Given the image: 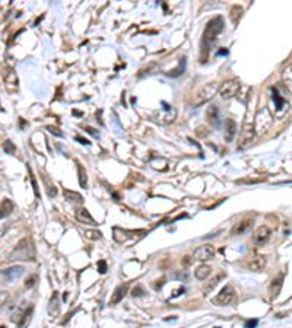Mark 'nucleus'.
<instances>
[{
	"label": "nucleus",
	"mask_w": 292,
	"mask_h": 328,
	"mask_svg": "<svg viewBox=\"0 0 292 328\" xmlns=\"http://www.w3.org/2000/svg\"><path fill=\"white\" fill-rule=\"evenodd\" d=\"M271 235H272V231L268 228V226H259L254 234H253V242L257 245V247H263L269 242L271 239Z\"/></svg>",
	"instance_id": "0eeeda50"
},
{
	"label": "nucleus",
	"mask_w": 292,
	"mask_h": 328,
	"mask_svg": "<svg viewBox=\"0 0 292 328\" xmlns=\"http://www.w3.org/2000/svg\"><path fill=\"white\" fill-rule=\"evenodd\" d=\"M186 292V289L184 288H178V289H175L174 292H173V295H171V298L174 299V298H178L180 295H183Z\"/></svg>",
	"instance_id": "c9c22d12"
},
{
	"label": "nucleus",
	"mask_w": 292,
	"mask_h": 328,
	"mask_svg": "<svg viewBox=\"0 0 292 328\" xmlns=\"http://www.w3.org/2000/svg\"><path fill=\"white\" fill-rule=\"evenodd\" d=\"M13 201L9 200V199H4L0 201V219H4L7 218L12 212H13Z\"/></svg>",
	"instance_id": "f3484780"
},
{
	"label": "nucleus",
	"mask_w": 292,
	"mask_h": 328,
	"mask_svg": "<svg viewBox=\"0 0 292 328\" xmlns=\"http://www.w3.org/2000/svg\"><path fill=\"white\" fill-rule=\"evenodd\" d=\"M22 274H23V267H22V266H13V267L4 270L3 279H4L6 283H13V282L18 280Z\"/></svg>",
	"instance_id": "1a4fd4ad"
},
{
	"label": "nucleus",
	"mask_w": 292,
	"mask_h": 328,
	"mask_svg": "<svg viewBox=\"0 0 292 328\" xmlns=\"http://www.w3.org/2000/svg\"><path fill=\"white\" fill-rule=\"evenodd\" d=\"M164 283H165V279H161V280H159V283H156L154 288H155V289H161V288L164 286Z\"/></svg>",
	"instance_id": "a19ab883"
},
{
	"label": "nucleus",
	"mask_w": 292,
	"mask_h": 328,
	"mask_svg": "<svg viewBox=\"0 0 292 328\" xmlns=\"http://www.w3.org/2000/svg\"><path fill=\"white\" fill-rule=\"evenodd\" d=\"M257 324H259L257 320H249V321L246 323V328H256L257 327Z\"/></svg>",
	"instance_id": "e433bc0d"
},
{
	"label": "nucleus",
	"mask_w": 292,
	"mask_h": 328,
	"mask_svg": "<svg viewBox=\"0 0 292 328\" xmlns=\"http://www.w3.org/2000/svg\"><path fill=\"white\" fill-rule=\"evenodd\" d=\"M35 257V247L31 238H23L9 254L10 261H29Z\"/></svg>",
	"instance_id": "f257e3e1"
},
{
	"label": "nucleus",
	"mask_w": 292,
	"mask_h": 328,
	"mask_svg": "<svg viewBox=\"0 0 292 328\" xmlns=\"http://www.w3.org/2000/svg\"><path fill=\"white\" fill-rule=\"evenodd\" d=\"M7 298H9V295H7V292H0V310L6 305V301H7Z\"/></svg>",
	"instance_id": "f704fd0d"
},
{
	"label": "nucleus",
	"mask_w": 292,
	"mask_h": 328,
	"mask_svg": "<svg viewBox=\"0 0 292 328\" xmlns=\"http://www.w3.org/2000/svg\"><path fill=\"white\" fill-rule=\"evenodd\" d=\"M222 277H224V276H222V274H221V276H218V277H215V279H212V280H211V285H209V286H208V288H206V292H209V291H212V289H214V288H215V286H216V285H218V283H219V280H221V279H222Z\"/></svg>",
	"instance_id": "72a5a7b5"
},
{
	"label": "nucleus",
	"mask_w": 292,
	"mask_h": 328,
	"mask_svg": "<svg viewBox=\"0 0 292 328\" xmlns=\"http://www.w3.org/2000/svg\"><path fill=\"white\" fill-rule=\"evenodd\" d=\"M86 131H88V133H91V134H92V136H95V137L98 136V131H95V128H92V127H86Z\"/></svg>",
	"instance_id": "ea45409f"
},
{
	"label": "nucleus",
	"mask_w": 292,
	"mask_h": 328,
	"mask_svg": "<svg viewBox=\"0 0 292 328\" xmlns=\"http://www.w3.org/2000/svg\"><path fill=\"white\" fill-rule=\"evenodd\" d=\"M60 312V305H58V293L57 292H53V296L50 299V305H48V314L51 317H56L58 315Z\"/></svg>",
	"instance_id": "a211bd4d"
},
{
	"label": "nucleus",
	"mask_w": 292,
	"mask_h": 328,
	"mask_svg": "<svg viewBox=\"0 0 292 328\" xmlns=\"http://www.w3.org/2000/svg\"><path fill=\"white\" fill-rule=\"evenodd\" d=\"M266 263H268V258L265 255H256L250 260L247 267L250 272H262V270H265Z\"/></svg>",
	"instance_id": "f8f14e48"
},
{
	"label": "nucleus",
	"mask_w": 292,
	"mask_h": 328,
	"mask_svg": "<svg viewBox=\"0 0 292 328\" xmlns=\"http://www.w3.org/2000/svg\"><path fill=\"white\" fill-rule=\"evenodd\" d=\"M224 25H225V22H224L222 16H216L208 22L205 32H203V48L206 47V50H209L208 47H211L216 41L218 35L224 31Z\"/></svg>",
	"instance_id": "f03ea898"
},
{
	"label": "nucleus",
	"mask_w": 292,
	"mask_h": 328,
	"mask_svg": "<svg viewBox=\"0 0 292 328\" xmlns=\"http://www.w3.org/2000/svg\"><path fill=\"white\" fill-rule=\"evenodd\" d=\"M240 89H241V82H240V79L235 77V79L224 82L218 89V95L222 99H231L240 92Z\"/></svg>",
	"instance_id": "20e7f679"
},
{
	"label": "nucleus",
	"mask_w": 292,
	"mask_h": 328,
	"mask_svg": "<svg viewBox=\"0 0 292 328\" xmlns=\"http://www.w3.org/2000/svg\"><path fill=\"white\" fill-rule=\"evenodd\" d=\"M45 185H47V194H48V197H56L57 196V188H56L54 184H51L48 181V178H45Z\"/></svg>",
	"instance_id": "bb28decb"
},
{
	"label": "nucleus",
	"mask_w": 292,
	"mask_h": 328,
	"mask_svg": "<svg viewBox=\"0 0 292 328\" xmlns=\"http://www.w3.org/2000/svg\"><path fill=\"white\" fill-rule=\"evenodd\" d=\"M174 279H175V280L186 282V280L189 279V273H187L186 270H180V272H177V273L174 274Z\"/></svg>",
	"instance_id": "c756f323"
},
{
	"label": "nucleus",
	"mask_w": 292,
	"mask_h": 328,
	"mask_svg": "<svg viewBox=\"0 0 292 328\" xmlns=\"http://www.w3.org/2000/svg\"><path fill=\"white\" fill-rule=\"evenodd\" d=\"M218 89L219 86L216 83H208L205 86H202L200 89H197L195 93H193V99H192V104L195 107H200L206 102H209L216 93H218Z\"/></svg>",
	"instance_id": "7ed1b4c3"
},
{
	"label": "nucleus",
	"mask_w": 292,
	"mask_h": 328,
	"mask_svg": "<svg viewBox=\"0 0 292 328\" xmlns=\"http://www.w3.org/2000/svg\"><path fill=\"white\" fill-rule=\"evenodd\" d=\"M85 237H86L88 239H91V241H98V239H101L102 234H101L99 231L88 229V231H85Z\"/></svg>",
	"instance_id": "393cba45"
},
{
	"label": "nucleus",
	"mask_w": 292,
	"mask_h": 328,
	"mask_svg": "<svg viewBox=\"0 0 292 328\" xmlns=\"http://www.w3.org/2000/svg\"><path fill=\"white\" fill-rule=\"evenodd\" d=\"M0 328H6V327H4V326H1V327H0Z\"/></svg>",
	"instance_id": "37998d69"
},
{
	"label": "nucleus",
	"mask_w": 292,
	"mask_h": 328,
	"mask_svg": "<svg viewBox=\"0 0 292 328\" xmlns=\"http://www.w3.org/2000/svg\"><path fill=\"white\" fill-rule=\"evenodd\" d=\"M211 273H212V269L209 266H206V264H202V266H199L196 269L195 276H196L197 280H206L211 276Z\"/></svg>",
	"instance_id": "6ab92c4d"
},
{
	"label": "nucleus",
	"mask_w": 292,
	"mask_h": 328,
	"mask_svg": "<svg viewBox=\"0 0 292 328\" xmlns=\"http://www.w3.org/2000/svg\"><path fill=\"white\" fill-rule=\"evenodd\" d=\"M32 181V187H34V193H35V197H39V191H38V184H37V181L32 178L31 180Z\"/></svg>",
	"instance_id": "58836bf2"
},
{
	"label": "nucleus",
	"mask_w": 292,
	"mask_h": 328,
	"mask_svg": "<svg viewBox=\"0 0 292 328\" xmlns=\"http://www.w3.org/2000/svg\"><path fill=\"white\" fill-rule=\"evenodd\" d=\"M273 101L276 102V108L278 109H282L284 108V105H285V99L278 93V91L276 89H273Z\"/></svg>",
	"instance_id": "a878e982"
},
{
	"label": "nucleus",
	"mask_w": 292,
	"mask_h": 328,
	"mask_svg": "<svg viewBox=\"0 0 292 328\" xmlns=\"http://www.w3.org/2000/svg\"><path fill=\"white\" fill-rule=\"evenodd\" d=\"M184 70H186V57H183L180 60V63H178V66L175 69H173L171 72H167V76H170V77H178L180 74L184 73Z\"/></svg>",
	"instance_id": "4be33fe9"
},
{
	"label": "nucleus",
	"mask_w": 292,
	"mask_h": 328,
	"mask_svg": "<svg viewBox=\"0 0 292 328\" xmlns=\"http://www.w3.org/2000/svg\"><path fill=\"white\" fill-rule=\"evenodd\" d=\"M254 136H256V130H254V126L247 123L244 124L243 130H241V136H240V142H238V150H244L247 149L253 140H254Z\"/></svg>",
	"instance_id": "39448f33"
},
{
	"label": "nucleus",
	"mask_w": 292,
	"mask_h": 328,
	"mask_svg": "<svg viewBox=\"0 0 292 328\" xmlns=\"http://www.w3.org/2000/svg\"><path fill=\"white\" fill-rule=\"evenodd\" d=\"M63 196L67 201L70 203H82L83 201V197L76 193V191H72V190H63Z\"/></svg>",
	"instance_id": "aec40b11"
},
{
	"label": "nucleus",
	"mask_w": 292,
	"mask_h": 328,
	"mask_svg": "<svg viewBox=\"0 0 292 328\" xmlns=\"http://www.w3.org/2000/svg\"><path fill=\"white\" fill-rule=\"evenodd\" d=\"M282 286H284V274H279L278 277H275V279L272 280L271 288H269V293H271V298H272V299L276 298V296L279 295Z\"/></svg>",
	"instance_id": "2eb2a0df"
},
{
	"label": "nucleus",
	"mask_w": 292,
	"mask_h": 328,
	"mask_svg": "<svg viewBox=\"0 0 292 328\" xmlns=\"http://www.w3.org/2000/svg\"><path fill=\"white\" fill-rule=\"evenodd\" d=\"M234 298H235V291L233 289V286L228 285V286H225V288L221 289V292L214 298L212 302L215 305H218V307H225V305L233 304Z\"/></svg>",
	"instance_id": "423d86ee"
},
{
	"label": "nucleus",
	"mask_w": 292,
	"mask_h": 328,
	"mask_svg": "<svg viewBox=\"0 0 292 328\" xmlns=\"http://www.w3.org/2000/svg\"><path fill=\"white\" fill-rule=\"evenodd\" d=\"M235 133H237V123H235L233 118H228V120L225 121V140H227L228 143L233 142Z\"/></svg>",
	"instance_id": "dca6fc26"
},
{
	"label": "nucleus",
	"mask_w": 292,
	"mask_h": 328,
	"mask_svg": "<svg viewBox=\"0 0 292 328\" xmlns=\"http://www.w3.org/2000/svg\"><path fill=\"white\" fill-rule=\"evenodd\" d=\"M97 267H98V273H101V274H105V273H107V270H108L107 263H105L104 260H99V261H98V264H97Z\"/></svg>",
	"instance_id": "7c9ffc66"
},
{
	"label": "nucleus",
	"mask_w": 292,
	"mask_h": 328,
	"mask_svg": "<svg viewBox=\"0 0 292 328\" xmlns=\"http://www.w3.org/2000/svg\"><path fill=\"white\" fill-rule=\"evenodd\" d=\"M206 120L212 127H219L221 126V118H219V108L216 105H211L206 109Z\"/></svg>",
	"instance_id": "9d476101"
},
{
	"label": "nucleus",
	"mask_w": 292,
	"mask_h": 328,
	"mask_svg": "<svg viewBox=\"0 0 292 328\" xmlns=\"http://www.w3.org/2000/svg\"><path fill=\"white\" fill-rule=\"evenodd\" d=\"M216 55H228V50H219Z\"/></svg>",
	"instance_id": "79ce46f5"
},
{
	"label": "nucleus",
	"mask_w": 292,
	"mask_h": 328,
	"mask_svg": "<svg viewBox=\"0 0 292 328\" xmlns=\"http://www.w3.org/2000/svg\"><path fill=\"white\" fill-rule=\"evenodd\" d=\"M127 292H129V283H124V285L117 286L116 291H114V293H113V296H111L110 304H111V305H117L118 302L123 301V298L127 295Z\"/></svg>",
	"instance_id": "ddd939ff"
},
{
	"label": "nucleus",
	"mask_w": 292,
	"mask_h": 328,
	"mask_svg": "<svg viewBox=\"0 0 292 328\" xmlns=\"http://www.w3.org/2000/svg\"><path fill=\"white\" fill-rule=\"evenodd\" d=\"M32 311H34V307L31 305L29 308H26L25 311H22L20 312V315H19V320H18V326L19 328L25 327V324L31 320V315H32Z\"/></svg>",
	"instance_id": "412c9836"
},
{
	"label": "nucleus",
	"mask_w": 292,
	"mask_h": 328,
	"mask_svg": "<svg viewBox=\"0 0 292 328\" xmlns=\"http://www.w3.org/2000/svg\"><path fill=\"white\" fill-rule=\"evenodd\" d=\"M3 149H4V152H6V153H9V155H13V153H15V150H16L15 145H13L10 140H6V142L3 143Z\"/></svg>",
	"instance_id": "cd10ccee"
},
{
	"label": "nucleus",
	"mask_w": 292,
	"mask_h": 328,
	"mask_svg": "<svg viewBox=\"0 0 292 328\" xmlns=\"http://www.w3.org/2000/svg\"><path fill=\"white\" fill-rule=\"evenodd\" d=\"M145 295V291L142 289V286H136L133 291H132V296L133 298H140V296H143Z\"/></svg>",
	"instance_id": "473e14b6"
},
{
	"label": "nucleus",
	"mask_w": 292,
	"mask_h": 328,
	"mask_svg": "<svg viewBox=\"0 0 292 328\" xmlns=\"http://www.w3.org/2000/svg\"><path fill=\"white\" fill-rule=\"evenodd\" d=\"M75 140H78L80 145H85V146H86V145H88V146L91 145V142H88L86 139H83V137H80V136H75Z\"/></svg>",
	"instance_id": "4c0bfd02"
},
{
	"label": "nucleus",
	"mask_w": 292,
	"mask_h": 328,
	"mask_svg": "<svg viewBox=\"0 0 292 328\" xmlns=\"http://www.w3.org/2000/svg\"><path fill=\"white\" fill-rule=\"evenodd\" d=\"M78 174H79V184H80V187L86 188L88 187V175H86L85 168L80 164H78Z\"/></svg>",
	"instance_id": "b1692460"
},
{
	"label": "nucleus",
	"mask_w": 292,
	"mask_h": 328,
	"mask_svg": "<svg viewBox=\"0 0 292 328\" xmlns=\"http://www.w3.org/2000/svg\"><path fill=\"white\" fill-rule=\"evenodd\" d=\"M47 130L51 133V134H54V136H57V137H61L63 136V131L58 128V127H54V126H48L47 127Z\"/></svg>",
	"instance_id": "2f4dec72"
},
{
	"label": "nucleus",
	"mask_w": 292,
	"mask_h": 328,
	"mask_svg": "<svg viewBox=\"0 0 292 328\" xmlns=\"http://www.w3.org/2000/svg\"><path fill=\"white\" fill-rule=\"evenodd\" d=\"M193 257L199 261H209L215 257V248L209 244H205V245H200L199 248L195 250L193 253Z\"/></svg>",
	"instance_id": "6e6552de"
},
{
	"label": "nucleus",
	"mask_w": 292,
	"mask_h": 328,
	"mask_svg": "<svg viewBox=\"0 0 292 328\" xmlns=\"http://www.w3.org/2000/svg\"><path fill=\"white\" fill-rule=\"evenodd\" d=\"M252 226H253V219H244V220L238 222V223L233 228L231 234H233L234 237L244 235V234H247V232L252 229Z\"/></svg>",
	"instance_id": "9b49d317"
},
{
	"label": "nucleus",
	"mask_w": 292,
	"mask_h": 328,
	"mask_svg": "<svg viewBox=\"0 0 292 328\" xmlns=\"http://www.w3.org/2000/svg\"><path fill=\"white\" fill-rule=\"evenodd\" d=\"M243 7H240V6H233L231 7V13H230V18H231V20H233V23L234 25H237L238 22H240V19H241V16H243Z\"/></svg>",
	"instance_id": "5701e85b"
},
{
	"label": "nucleus",
	"mask_w": 292,
	"mask_h": 328,
	"mask_svg": "<svg viewBox=\"0 0 292 328\" xmlns=\"http://www.w3.org/2000/svg\"><path fill=\"white\" fill-rule=\"evenodd\" d=\"M37 280H38L37 274H31V276H29V277H26V280H25V288H28V289L34 288V286H35V283H37Z\"/></svg>",
	"instance_id": "c85d7f7f"
},
{
	"label": "nucleus",
	"mask_w": 292,
	"mask_h": 328,
	"mask_svg": "<svg viewBox=\"0 0 292 328\" xmlns=\"http://www.w3.org/2000/svg\"><path fill=\"white\" fill-rule=\"evenodd\" d=\"M76 219L80 222V223H85V225H91V226H97L98 223L95 222V219L91 216V213L86 210V209H79L76 212Z\"/></svg>",
	"instance_id": "4468645a"
}]
</instances>
